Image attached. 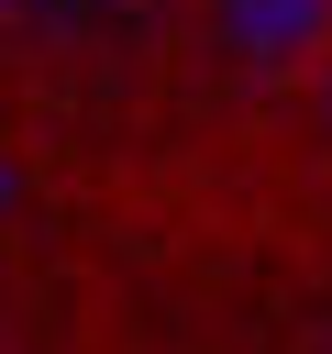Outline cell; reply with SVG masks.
<instances>
[{"mask_svg": "<svg viewBox=\"0 0 332 354\" xmlns=\"http://www.w3.org/2000/svg\"><path fill=\"white\" fill-rule=\"evenodd\" d=\"M210 11H221V44H243V55H299L332 22V0H210Z\"/></svg>", "mask_w": 332, "mask_h": 354, "instance_id": "6da1fadb", "label": "cell"}, {"mask_svg": "<svg viewBox=\"0 0 332 354\" xmlns=\"http://www.w3.org/2000/svg\"><path fill=\"white\" fill-rule=\"evenodd\" d=\"M321 122H332V77H321Z\"/></svg>", "mask_w": 332, "mask_h": 354, "instance_id": "7a4b0ae2", "label": "cell"}]
</instances>
